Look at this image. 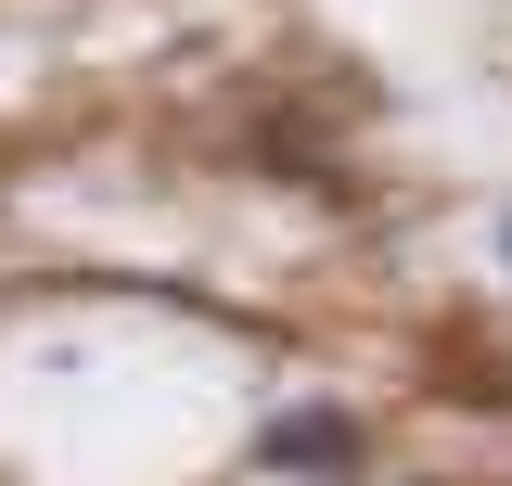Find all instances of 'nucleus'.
Wrapping results in <instances>:
<instances>
[{"instance_id":"nucleus-2","label":"nucleus","mask_w":512,"mask_h":486,"mask_svg":"<svg viewBox=\"0 0 512 486\" xmlns=\"http://www.w3.org/2000/svg\"><path fill=\"white\" fill-rule=\"evenodd\" d=\"M487 243H500V269H512V205H500V231H487Z\"/></svg>"},{"instance_id":"nucleus-1","label":"nucleus","mask_w":512,"mask_h":486,"mask_svg":"<svg viewBox=\"0 0 512 486\" xmlns=\"http://www.w3.org/2000/svg\"><path fill=\"white\" fill-rule=\"evenodd\" d=\"M256 461H282V474H359V410H333V397H295V410H269Z\"/></svg>"}]
</instances>
